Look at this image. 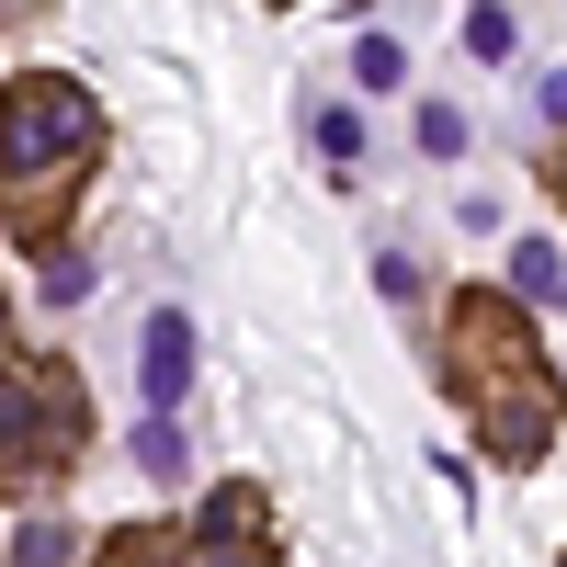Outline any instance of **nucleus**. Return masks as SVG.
I'll use <instances>...</instances> for the list:
<instances>
[{
    "mask_svg": "<svg viewBox=\"0 0 567 567\" xmlns=\"http://www.w3.org/2000/svg\"><path fill=\"white\" fill-rule=\"evenodd\" d=\"M443 386L477 409V443L499 465H545V443H556V374H545L534 318L511 296H454V318H443Z\"/></svg>",
    "mask_w": 567,
    "mask_h": 567,
    "instance_id": "obj_1",
    "label": "nucleus"
},
{
    "mask_svg": "<svg viewBox=\"0 0 567 567\" xmlns=\"http://www.w3.org/2000/svg\"><path fill=\"white\" fill-rule=\"evenodd\" d=\"M91 159H103V103H91L80 80L23 69L12 91H0V216H12L23 250L58 239V216L91 182Z\"/></svg>",
    "mask_w": 567,
    "mask_h": 567,
    "instance_id": "obj_2",
    "label": "nucleus"
},
{
    "mask_svg": "<svg viewBox=\"0 0 567 567\" xmlns=\"http://www.w3.org/2000/svg\"><path fill=\"white\" fill-rule=\"evenodd\" d=\"M91 443V386L58 352H12L0 363V477H45Z\"/></svg>",
    "mask_w": 567,
    "mask_h": 567,
    "instance_id": "obj_3",
    "label": "nucleus"
},
{
    "mask_svg": "<svg viewBox=\"0 0 567 567\" xmlns=\"http://www.w3.org/2000/svg\"><path fill=\"white\" fill-rule=\"evenodd\" d=\"M136 386H148V420H182V386H194V318L159 307L148 341H136Z\"/></svg>",
    "mask_w": 567,
    "mask_h": 567,
    "instance_id": "obj_4",
    "label": "nucleus"
},
{
    "mask_svg": "<svg viewBox=\"0 0 567 567\" xmlns=\"http://www.w3.org/2000/svg\"><path fill=\"white\" fill-rule=\"evenodd\" d=\"M545 296H567L556 239H511V307H545Z\"/></svg>",
    "mask_w": 567,
    "mask_h": 567,
    "instance_id": "obj_5",
    "label": "nucleus"
},
{
    "mask_svg": "<svg viewBox=\"0 0 567 567\" xmlns=\"http://www.w3.org/2000/svg\"><path fill=\"white\" fill-rule=\"evenodd\" d=\"M239 534H261V488H250V477H227V488L205 499V523H194V545H239Z\"/></svg>",
    "mask_w": 567,
    "mask_h": 567,
    "instance_id": "obj_6",
    "label": "nucleus"
},
{
    "mask_svg": "<svg viewBox=\"0 0 567 567\" xmlns=\"http://www.w3.org/2000/svg\"><path fill=\"white\" fill-rule=\"evenodd\" d=\"M12 567H80V534H69V511H23V534H12Z\"/></svg>",
    "mask_w": 567,
    "mask_h": 567,
    "instance_id": "obj_7",
    "label": "nucleus"
},
{
    "mask_svg": "<svg viewBox=\"0 0 567 567\" xmlns=\"http://www.w3.org/2000/svg\"><path fill=\"white\" fill-rule=\"evenodd\" d=\"M91 567H182V534L125 523V534H103V545H91Z\"/></svg>",
    "mask_w": 567,
    "mask_h": 567,
    "instance_id": "obj_8",
    "label": "nucleus"
},
{
    "mask_svg": "<svg viewBox=\"0 0 567 567\" xmlns=\"http://www.w3.org/2000/svg\"><path fill=\"white\" fill-rule=\"evenodd\" d=\"M352 80H363V91H398V80H409V45H398V34H363V45H352Z\"/></svg>",
    "mask_w": 567,
    "mask_h": 567,
    "instance_id": "obj_9",
    "label": "nucleus"
},
{
    "mask_svg": "<svg viewBox=\"0 0 567 567\" xmlns=\"http://www.w3.org/2000/svg\"><path fill=\"white\" fill-rule=\"evenodd\" d=\"M318 159H329V171H352V159H363V114H352V103H329V114H318Z\"/></svg>",
    "mask_w": 567,
    "mask_h": 567,
    "instance_id": "obj_10",
    "label": "nucleus"
},
{
    "mask_svg": "<svg viewBox=\"0 0 567 567\" xmlns=\"http://www.w3.org/2000/svg\"><path fill=\"white\" fill-rule=\"evenodd\" d=\"M136 465H148L159 488H182V432H171V420H136Z\"/></svg>",
    "mask_w": 567,
    "mask_h": 567,
    "instance_id": "obj_11",
    "label": "nucleus"
},
{
    "mask_svg": "<svg viewBox=\"0 0 567 567\" xmlns=\"http://www.w3.org/2000/svg\"><path fill=\"white\" fill-rule=\"evenodd\" d=\"M420 148H432V159H465V114H454V103H420Z\"/></svg>",
    "mask_w": 567,
    "mask_h": 567,
    "instance_id": "obj_12",
    "label": "nucleus"
},
{
    "mask_svg": "<svg viewBox=\"0 0 567 567\" xmlns=\"http://www.w3.org/2000/svg\"><path fill=\"white\" fill-rule=\"evenodd\" d=\"M465 45H477V58H511V12L488 0V12H465Z\"/></svg>",
    "mask_w": 567,
    "mask_h": 567,
    "instance_id": "obj_13",
    "label": "nucleus"
},
{
    "mask_svg": "<svg viewBox=\"0 0 567 567\" xmlns=\"http://www.w3.org/2000/svg\"><path fill=\"white\" fill-rule=\"evenodd\" d=\"M45 296H58V307H80V296H91V261H80V250H69V261H45Z\"/></svg>",
    "mask_w": 567,
    "mask_h": 567,
    "instance_id": "obj_14",
    "label": "nucleus"
},
{
    "mask_svg": "<svg viewBox=\"0 0 567 567\" xmlns=\"http://www.w3.org/2000/svg\"><path fill=\"white\" fill-rule=\"evenodd\" d=\"M194 567H272V556H261V534H239V545H194Z\"/></svg>",
    "mask_w": 567,
    "mask_h": 567,
    "instance_id": "obj_15",
    "label": "nucleus"
},
{
    "mask_svg": "<svg viewBox=\"0 0 567 567\" xmlns=\"http://www.w3.org/2000/svg\"><path fill=\"white\" fill-rule=\"evenodd\" d=\"M545 114H556V125H567V69H556V80H545Z\"/></svg>",
    "mask_w": 567,
    "mask_h": 567,
    "instance_id": "obj_16",
    "label": "nucleus"
},
{
    "mask_svg": "<svg viewBox=\"0 0 567 567\" xmlns=\"http://www.w3.org/2000/svg\"><path fill=\"white\" fill-rule=\"evenodd\" d=\"M0 363H12V296H0Z\"/></svg>",
    "mask_w": 567,
    "mask_h": 567,
    "instance_id": "obj_17",
    "label": "nucleus"
},
{
    "mask_svg": "<svg viewBox=\"0 0 567 567\" xmlns=\"http://www.w3.org/2000/svg\"><path fill=\"white\" fill-rule=\"evenodd\" d=\"M556 194H567V159H556Z\"/></svg>",
    "mask_w": 567,
    "mask_h": 567,
    "instance_id": "obj_18",
    "label": "nucleus"
}]
</instances>
